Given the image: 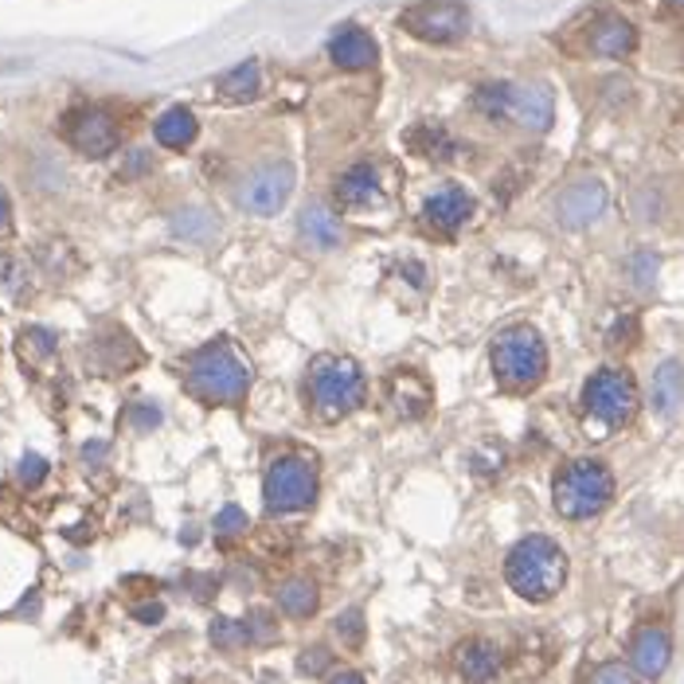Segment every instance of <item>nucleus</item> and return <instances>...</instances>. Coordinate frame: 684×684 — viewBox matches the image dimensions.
<instances>
[{"label":"nucleus","instance_id":"obj_1","mask_svg":"<svg viewBox=\"0 0 684 684\" xmlns=\"http://www.w3.org/2000/svg\"><path fill=\"white\" fill-rule=\"evenodd\" d=\"M184 384L204 404H239L251 388V364L232 340H215L188 356Z\"/></svg>","mask_w":684,"mask_h":684},{"label":"nucleus","instance_id":"obj_2","mask_svg":"<svg viewBox=\"0 0 684 684\" xmlns=\"http://www.w3.org/2000/svg\"><path fill=\"white\" fill-rule=\"evenodd\" d=\"M504 579L528 602H548L568 579V555L555 540L524 537L504 560Z\"/></svg>","mask_w":684,"mask_h":684},{"label":"nucleus","instance_id":"obj_3","mask_svg":"<svg viewBox=\"0 0 684 684\" xmlns=\"http://www.w3.org/2000/svg\"><path fill=\"white\" fill-rule=\"evenodd\" d=\"M637 411V388L626 368H599L583 388V430L606 438L626 427Z\"/></svg>","mask_w":684,"mask_h":684},{"label":"nucleus","instance_id":"obj_4","mask_svg":"<svg viewBox=\"0 0 684 684\" xmlns=\"http://www.w3.org/2000/svg\"><path fill=\"white\" fill-rule=\"evenodd\" d=\"M614 497V473L599 458H575L555 473L552 501L563 520H586L599 517Z\"/></svg>","mask_w":684,"mask_h":684},{"label":"nucleus","instance_id":"obj_5","mask_svg":"<svg viewBox=\"0 0 684 684\" xmlns=\"http://www.w3.org/2000/svg\"><path fill=\"white\" fill-rule=\"evenodd\" d=\"M473 106L489 118H512L528 133H544L555 122V94L544 83H486Z\"/></svg>","mask_w":684,"mask_h":684},{"label":"nucleus","instance_id":"obj_6","mask_svg":"<svg viewBox=\"0 0 684 684\" xmlns=\"http://www.w3.org/2000/svg\"><path fill=\"white\" fill-rule=\"evenodd\" d=\"M364 396H368V384H364V371L356 368V360L317 356L314 368H309V399H314L321 419H345L364 404Z\"/></svg>","mask_w":684,"mask_h":684},{"label":"nucleus","instance_id":"obj_7","mask_svg":"<svg viewBox=\"0 0 684 684\" xmlns=\"http://www.w3.org/2000/svg\"><path fill=\"white\" fill-rule=\"evenodd\" d=\"M493 371L501 388L509 391H532L548 371V348L537 329L528 325H509L493 340Z\"/></svg>","mask_w":684,"mask_h":684},{"label":"nucleus","instance_id":"obj_8","mask_svg":"<svg viewBox=\"0 0 684 684\" xmlns=\"http://www.w3.org/2000/svg\"><path fill=\"white\" fill-rule=\"evenodd\" d=\"M263 501L270 512H302L317 501V470L306 458H278V462L266 470V486H263Z\"/></svg>","mask_w":684,"mask_h":684},{"label":"nucleus","instance_id":"obj_9","mask_svg":"<svg viewBox=\"0 0 684 684\" xmlns=\"http://www.w3.org/2000/svg\"><path fill=\"white\" fill-rule=\"evenodd\" d=\"M399 24L422 43H453L470 28V12L462 0H419L399 12Z\"/></svg>","mask_w":684,"mask_h":684},{"label":"nucleus","instance_id":"obj_10","mask_svg":"<svg viewBox=\"0 0 684 684\" xmlns=\"http://www.w3.org/2000/svg\"><path fill=\"white\" fill-rule=\"evenodd\" d=\"M606 204H611L606 184L594 181V176H583V181L568 184V188L555 196V220H560L568 232H586L591 223L602 220Z\"/></svg>","mask_w":684,"mask_h":684},{"label":"nucleus","instance_id":"obj_11","mask_svg":"<svg viewBox=\"0 0 684 684\" xmlns=\"http://www.w3.org/2000/svg\"><path fill=\"white\" fill-rule=\"evenodd\" d=\"M294 165L289 161H274V165H263L258 173H251V181L243 184L239 200L247 212L255 215H274L282 212V204L289 200V192H294Z\"/></svg>","mask_w":684,"mask_h":684},{"label":"nucleus","instance_id":"obj_12","mask_svg":"<svg viewBox=\"0 0 684 684\" xmlns=\"http://www.w3.org/2000/svg\"><path fill=\"white\" fill-rule=\"evenodd\" d=\"M67 141H71L83 157H94V161L110 157L118 149V125L106 110L86 106V110H79V114L67 118Z\"/></svg>","mask_w":684,"mask_h":684},{"label":"nucleus","instance_id":"obj_13","mask_svg":"<svg viewBox=\"0 0 684 684\" xmlns=\"http://www.w3.org/2000/svg\"><path fill=\"white\" fill-rule=\"evenodd\" d=\"M673 661V637L665 626H642L630 642V665L642 681H661Z\"/></svg>","mask_w":684,"mask_h":684},{"label":"nucleus","instance_id":"obj_14","mask_svg":"<svg viewBox=\"0 0 684 684\" xmlns=\"http://www.w3.org/2000/svg\"><path fill=\"white\" fill-rule=\"evenodd\" d=\"M586 48H591L594 55H602V59L634 55L637 32H634V24H630L626 17L611 12V17H599V24L591 28V35H586Z\"/></svg>","mask_w":684,"mask_h":684},{"label":"nucleus","instance_id":"obj_15","mask_svg":"<svg viewBox=\"0 0 684 684\" xmlns=\"http://www.w3.org/2000/svg\"><path fill=\"white\" fill-rule=\"evenodd\" d=\"M329 59L340 71H368V67L376 63V40H371L364 28L345 24L329 40Z\"/></svg>","mask_w":684,"mask_h":684},{"label":"nucleus","instance_id":"obj_16","mask_svg":"<svg viewBox=\"0 0 684 684\" xmlns=\"http://www.w3.org/2000/svg\"><path fill=\"white\" fill-rule=\"evenodd\" d=\"M473 196L470 192H462V188H442V192H435V196L427 200V223L435 227V232H442V235H450V232H458L466 220L473 215Z\"/></svg>","mask_w":684,"mask_h":684},{"label":"nucleus","instance_id":"obj_17","mask_svg":"<svg viewBox=\"0 0 684 684\" xmlns=\"http://www.w3.org/2000/svg\"><path fill=\"white\" fill-rule=\"evenodd\" d=\"M458 673L466 684H489L501 673V650L486 637H470L458 645Z\"/></svg>","mask_w":684,"mask_h":684},{"label":"nucleus","instance_id":"obj_18","mask_svg":"<svg viewBox=\"0 0 684 684\" xmlns=\"http://www.w3.org/2000/svg\"><path fill=\"white\" fill-rule=\"evenodd\" d=\"M379 196H384V188H379V173L371 165H353L337 181V204L340 207L360 212V207L379 204Z\"/></svg>","mask_w":684,"mask_h":684},{"label":"nucleus","instance_id":"obj_19","mask_svg":"<svg viewBox=\"0 0 684 684\" xmlns=\"http://www.w3.org/2000/svg\"><path fill=\"white\" fill-rule=\"evenodd\" d=\"M391 407L399 419H422L430 411V388L415 371H399L391 376Z\"/></svg>","mask_w":684,"mask_h":684},{"label":"nucleus","instance_id":"obj_20","mask_svg":"<svg viewBox=\"0 0 684 684\" xmlns=\"http://www.w3.org/2000/svg\"><path fill=\"white\" fill-rule=\"evenodd\" d=\"M196 133H200L196 118H192V110H184V106L165 110V114L157 118V125H153V137H157L165 149H188L192 141H196Z\"/></svg>","mask_w":684,"mask_h":684},{"label":"nucleus","instance_id":"obj_21","mask_svg":"<svg viewBox=\"0 0 684 684\" xmlns=\"http://www.w3.org/2000/svg\"><path fill=\"white\" fill-rule=\"evenodd\" d=\"M317 606H321V591L314 579H289L278 591V611L286 619H314Z\"/></svg>","mask_w":684,"mask_h":684},{"label":"nucleus","instance_id":"obj_22","mask_svg":"<svg viewBox=\"0 0 684 684\" xmlns=\"http://www.w3.org/2000/svg\"><path fill=\"white\" fill-rule=\"evenodd\" d=\"M681 396H684L681 360H665L657 368V376H653V411H657L661 419H668V415L681 407Z\"/></svg>","mask_w":684,"mask_h":684},{"label":"nucleus","instance_id":"obj_23","mask_svg":"<svg viewBox=\"0 0 684 684\" xmlns=\"http://www.w3.org/2000/svg\"><path fill=\"white\" fill-rule=\"evenodd\" d=\"M297 227H302V235H306V243H314V247H337L340 243V223L337 215L329 212V207L321 204H309L306 212H302V220H297Z\"/></svg>","mask_w":684,"mask_h":684},{"label":"nucleus","instance_id":"obj_24","mask_svg":"<svg viewBox=\"0 0 684 684\" xmlns=\"http://www.w3.org/2000/svg\"><path fill=\"white\" fill-rule=\"evenodd\" d=\"M258 86H263V79H258V63H255V59L232 67V71L220 79V94L227 102H251L258 94Z\"/></svg>","mask_w":684,"mask_h":684},{"label":"nucleus","instance_id":"obj_25","mask_svg":"<svg viewBox=\"0 0 684 684\" xmlns=\"http://www.w3.org/2000/svg\"><path fill=\"white\" fill-rule=\"evenodd\" d=\"M207 637H212L215 650L223 653H235L243 650V645H251V630H247V619H215L212 630H207Z\"/></svg>","mask_w":684,"mask_h":684},{"label":"nucleus","instance_id":"obj_26","mask_svg":"<svg viewBox=\"0 0 684 684\" xmlns=\"http://www.w3.org/2000/svg\"><path fill=\"white\" fill-rule=\"evenodd\" d=\"M337 637L348 645V650H360L364 645V614L360 611H345L337 619Z\"/></svg>","mask_w":684,"mask_h":684},{"label":"nucleus","instance_id":"obj_27","mask_svg":"<svg viewBox=\"0 0 684 684\" xmlns=\"http://www.w3.org/2000/svg\"><path fill=\"white\" fill-rule=\"evenodd\" d=\"M215 532H220V537H239V532H247V512H243L239 504L220 509V517H215Z\"/></svg>","mask_w":684,"mask_h":684},{"label":"nucleus","instance_id":"obj_28","mask_svg":"<svg viewBox=\"0 0 684 684\" xmlns=\"http://www.w3.org/2000/svg\"><path fill=\"white\" fill-rule=\"evenodd\" d=\"M247 630H251V645H270V642H278V626H274V619H270L266 611L251 614Z\"/></svg>","mask_w":684,"mask_h":684},{"label":"nucleus","instance_id":"obj_29","mask_svg":"<svg viewBox=\"0 0 684 684\" xmlns=\"http://www.w3.org/2000/svg\"><path fill=\"white\" fill-rule=\"evenodd\" d=\"M586 684H637V681H634V673H630L626 665L606 661V665H599L591 676H586Z\"/></svg>","mask_w":684,"mask_h":684},{"label":"nucleus","instance_id":"obj_30","mask_svg":"<svg viewBox=\"0 0 684 684\" xmlns=\"http://www.w3.org/2000/svg\"><path fill=\"white\" fill-rule=\"evenodd\" d=\"M24 263L20 258H0V289L4 294H20L24 289Z\"/></svg>","mask_w":684,"mask_h":684},{"label":"nucleus","instance_id":"obj_31","mask_svg":"<svg viewBox=\"0 0 684 684\" xmlns=\"http://www.w3.org/2000/svg\"><path fill=\"white\" fill-rule=\"evenodd\" d=\"M20 486H40L43 478H48V462H43L40 453H24V458H20Z\"/></svg>","mask_w":684,"mask_h":684},{"label":"nucleus","instance_id":"obj_32","mask_svg":"<svg viewBox=\"0 0 684 684\" xmlns=\"http://www.w3.org/2000/svg\"><path fill=\"white\" fill-rule=\"evenodd\" d=\"M329 650H325V645H309L306 653H302V657H297V668H302V673L306 676H321L325 668H329Z\"/></svg>","mask_w":684,"mask_h":684},{"label":"nucleus","instance_id":"obj_33","mask_svg":"<svg viewBox=\"0 0 684 684\" xmlns=\"http://www.w3.org/2000/svg\"><path fill=\"white\" fill-rule=\"evenodd\" d=\"M329 684H368V681L360 673H353V668H345V673H333Z\"/></svg>","mask_w":684,"mask_h":684},{"label":"nucleus","instance_id":"obj_34","mask_svg":"<svg viewBox=\"0 0 684 684\" xmlns=\"http://www.w3.org/2000/svg\"><path fill=\"white\" fill-rule=\"evenodd\" d=\"M9 220H12V207H9V196L0 188V232H9Z\"/></svg>","mask_w":684,"mask_h":684},{"label":"nucleus","instance_id":"obj_35","mask_svg":"<svg viewBox=\"0 0 684 684\" xmlns=\"http://www.w3.org/2000/svg\"><path fill=\"white\" fill-rule=\"evenodd\" d=\"M141 622H161V606H145V611H137Z\"/></svg>","mask_w":684,"mask_h":684},{"label":"nucleus","instance_id":"obj_36","mask_svg":"<svg viewBox=\"0 0 684 684\" xmlns=\"http://www.w3.org/2000/svg\"><path fill=\"white\" fill-rule=\"evenodd\" d=\"M668 4H673V9H684V0H668Z\"/></svg>","mask_w":684,"mask_h":684}]
</instances>
